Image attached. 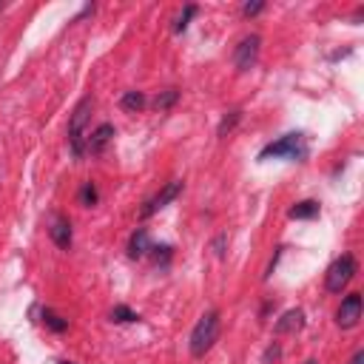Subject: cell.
<instances>
[{
    "label": "cell",
    "mask_w": 364,
    "mask_h": 364,
    "mask_svg": "<svg viewBox=\"0 0 364 364\" xmlns=\"http://www.w3.org/2000/svg\"><path fill=\"white\" fill-rule=\"evenodd\" d=\"M194 15H196V6H194V4H191V6H185V12H182V15L177 18V23H174V32H177V35H182V32L188 29V20H191Z\"/></svg>",
    "instance_id": "18"
},
{
    "label": "cell",
    "mask_w": 364,
    "mask_h": 364,
    "mask_svg": "<svg viewBox=\"0 0 364 364\" xmlns=\"http://www.w3.org/2000/svg\"><path fill=\"white\" fill-rule=\"evenodd\" d=\"M358 319H361V293H350L341 299V305L336 310V324L341 330H353L358 324Z\"/></svg>",
    "instance_id": "6"
},
{
    "label": "cell",
    "mask_w": 364,
    "mask_h": 364,
    "mask_svg": "<svg viewBox=\"0 0 364 364\" xmlns=\"http://www.w3.org/2000/svg\"><path fill=\"white\" fill-rule=\"evenodd\" d=\"M279 356H282V347H279V344H271V347L265 350V364H268V361H276Z\"/></svg>",
    "instance_id": "22"
},
{
    "label": "cell",
    "mask_w": 364,
    "mask_h": 364,
    "mask_svg": "<svg viewBox=\"0 0 364 364\" xmlns=\"http://www.w3.org/2000/svg\"><path fill=\"white\" fill-rule=\"evenodd\" d=\"M80 205H86V208L97 205V188H94V182H86L80 188Z\"/></svg>",
    "instance_id": "17"
},
{
    "label": "cell",
    "mask_w": 364,
    "mask_h": 364,
    "mask_svg": "<svg viewBox=\"0 0 364 364\" xmlns=\"http://www.w3.org/2000/svg\"><path fill=\"white\" fill-rule=\"evenodd\" d=\"M305 327V310L302 307H293L288 313H282V319L274 324L276 336H288V333H299Z\"/></svg>",
    "instance_id": "9"
},
{
    "label": "cell",
    "mask_w": 364,
    "mask_h": 364,
    "mask_svg": "<svg viewBox=\"0 0 364 364\" xmlns=\"http://www.w3.org/2000/svg\"><path fill=\"white\" fill-rule=\"evenodd\" d=\"M239 117H242V111H230V117L222 119V123H219V137H225V134L233 131V126L239 123Z\"/></svg>",
    "instance_id": "19"
},
{
    "label": "cell",
    "mask_w": 364,
    "mask_h": 364,
    "mask_svg": "<svg viewBox=\"0 0 364 364\" xmlns=\"http://www.w3.org/2000/svg\"><path fill=\"white\" fill-rule=\"evenodd\" d=\"M288 216H290V219H313V216H319V202H313V199L296 202V205L288 211Z\"/></svg>",
    "instance_id": "12"
},
{
    "label": "cell",
    "mask_w": 364,
    "mask_h": 364,
    "mask_svg": "<svg viewBox=\"0 0 364 364\" xmlns=\"http://www.w3.org/2000/svg\"><path fill=\"white\" fill-rule=\"evenodd\" d=\"M177 100H180V91H177V88H165V91H160V94H157L154 105H157L160 111H168V108H171Z\"/></svg>",
    "instance_id": "16"
},
{
    "label": "cell",
    "mask_w": 364,
    "mask_h": 364,
    "mask_svg": "<svg viewBox=\"0 0 364 364\" xmlns=\"http://www.w3.org/2000/svg\"><path fill=\"white\" fill-rule=\"evenodd\" d=\"M225 245H228V233H219V236L213 239V254H216V259H225Z\"/></svg>",
    "instance_id": "20"
},
{
    "label": "cell",
    "mask_w": 364,
    "mask_h": 364,
    "mask_svg": "<svg viewBox=\"0 0 364 364\" xmlns=\"http://www.w3.org/2000/svg\"><path fill=\"white\" fill-rule=\"evenodd\" d=\"M259 52H262V37L259 35H248L245 40H242L233 52V66L236 71H251L259 60Z\"/></svg>",
    "instance_id": "5"
},
{
    "label": "cell",
    "mask_w": 364,
    "mask_h": 364,
    "mask_svg": "<svg viewBox=\"0 0 364 364\" xmlns=\"http://www.w3.org/2000/svg\"><path fill=\"white\" fill-rule=\"evenodd\" d=\"M111 137H114V126H111V123H102V126H97V129L86 137V148H88L91 154H102L105 146L111 143Z\"/></svg>",
    "instance_id": "10"
},
{
    "label": "cell",
    "mask_w": 364,
    "mask_h": 364,
    "mask_svg": "<svg viewBox=\"0 0 364 364\" xmlns=\"http://www.w3.org/2000/svg\"><path fill=\"white\" fill-rule=\"evenodd\" d=\"M265 9V4H245V6H242V15H245V18H254V15H259Z\"/></svg>",
    "instance_id": "21"
},
{
    "label": "cell",
    "mask_w": 364,
    "mask_h": 364,
    "mask_svg": "<svg viewBox=\"0 0 364 364\" xmlns=\"http://www.w3.org/2000/svg\"><path fill=\"white\" fill-rule=\"evenodd\" d=\"M60 364H71V361H60Z\"/></svg>",
    "instance_id": "24"
},
{
    "label": "cell",
    "mask_w": 364,
    "mask_h": 364,
    "mask_svg": "<svg viewBox=\"0 0 364 364\" xmlns=\"http://www.w3.org/2000/svg\"><path fill=\"white\" fill-rule=\"evenodd\" d=\"M219 339V310H208L199 316V322L191 330V356L202 358Z\"/></svg>",
    "instance_id": "1"
},
{
    "label": "cell",
    "mask_w": 364,
    "mask_h": 364,
    "mask_svg": "<svg viewBox=\"0 0 364 364\" xmlns=\"http://www.w3.org/2000/svg\"><path fill=\"white\" fill-rule=\"evenodd\" d=\"M148 251H151V236H148L146 228H137L131 233V239H129V257L131 259H143Z\"/></svg>",
    "instance_id": "11"
},
{
    "label": "cell",
    "mask_w": 364,
    "mask_h": 364,
    "mask_svg": "<svg viewBox=\"0 0 364 364\" xmlns=\"http://www.w3.org/2000/svg\"><path fill=\"white\" fill-rule=\"evenodd\" d=\"M43 324H46L52 333H66V330H69V322L60 319V316L52 313V310H43Z\"/></svg>",
    "instance_id": "15"
},
{
    "label": "cell",
    "mask_w": 364,
    "mask_h": 364,
    "mask_svg": "<svg viewBox=\"0 0 364 364\" xmlns=\"http://www.w3.org/2000/svg\"><path fill=\"white\" fill-rule=\"evenodd\" d=\"M305 154V137L302 134H285V137H279L276 143H268L262 151H259V160H282V157H288V160H296V157H302Z\"/></svg>",
    "instance_id": "4"
},
{
    "label": "cell",
    "mask_w": 364,
    "mask_h": 364,
    "mask_svg": "<svg viewBox=\"0 0 364 364\" xmlns=\"http://www.w3.org/2000/svg\"><path fill=\"white\" fill-rule=\"evenodd\" d=\"M49 236H52V242H54L60 251H69L71 248V222H69V216L52 213V219H49Z\"/></svg>",
    "instance_id": "8"
},
{
    "label": "cell",
    "mask_w": 364,
    "mask_h": 364,
    "mask_svg": "<svg viewBox=\"0 0 364 364\" xmlns=\"http://www.w3.org/2000/svg\"><path fill=\"white\" fill-rule=\"evenodd\" d=\"M111 322H117V324H129V322H140V316H137L131 307H126V305H117V307L111 310Z\"/></svg>",
    "instance_id": "14"
},
{
    "label": "cell",
    "mask_w": 364,
    "mask_h": 364,
    "mask_svg": "<svg viewBox=\"0 0 364 364\" xmlns=\"http://www.w3.org/2000/svg\"><path fill=\"white\" fill-rule=\"evenodd\" d=\"M146 94L143 91H126L123 94V100H119V105H123L126 111H131V114H137V111H143L146 108Z\"/></svg>",
    "instance_id": "13"
},
{
    "label": "cell",
    "mask_w": 364,
    "mask_h": 364,
    "mask_svg": "<svg viewBox=\"0 0 364 364\" xmlns=\"http://www.w3.org/2000/svg\"><path fill=\"white\" fill-rule=\"evenodd\" d=\"M356 271H358V265H356V257H350V254H341L330 268H327V274H324V288L330 290V293H341L350 282H353V276H356Z\"/></svg>",
    "instance_id": "3"
},
{
    "label": "cell",
    "mask_w": 364,
    "mask_h": 364,
    "mask_svg": "<svg viewBox=\"0 0 364 364\" xmlns=\"http://www.w3.org/2000/svg\"><path fill=\"white\" fill-rule=\"evenodd\" d=\"M91 108H94V100L91 97H83L69 119V146H71V154L74 157H83L86 154V123L91 117Z\"/></svg>",
    "instance_id": "2"
},
{
    "label": "cell",
    "mask_w": 364,
    "mask_h": 364,
    "mask_svg": "<svg viewBox=\"0 0 364 364\" xmlns=\"http://www.w3.org/2000/svg\"><path fill=\"white\" fill-rule=\"evenodd\" d=\"M180 194H182V180H174V182H168V185H165V188H163L157 196H151V199L146 202V208L140 211V216H143V219L154 216V213H157V211H163L168 202H174Z\"/></svg>",
    "instance_id": "7"
},
{
    "label": "cell",
    "mask_w": 364,
    "mask_h": 364,
    "mask_svg": "<svg viewBox=\"0 0 364 364\" xmlns=\"http://www.w3.org/2000/svg\"><path fill=\"white\" fill-rule=\"evenodd\" d=\"M350 364H364V350H358V353L350 358Z\"/></svg>",
    "instance_id": "23"
}]
</instances>
